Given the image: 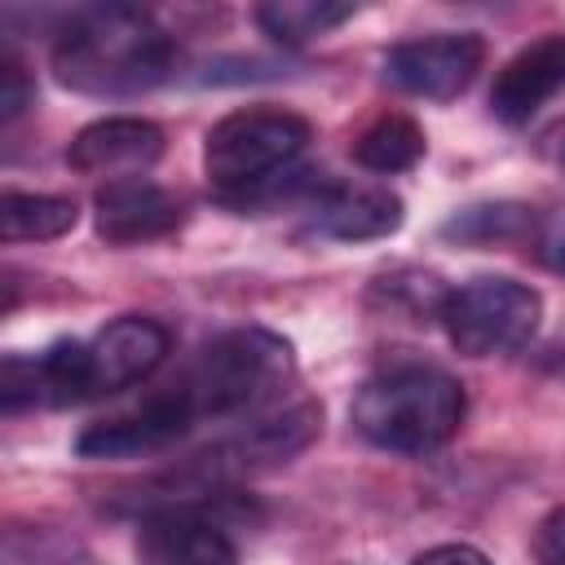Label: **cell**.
I'll list each match as a JSON object with an SVG mask.
<instances>
[{
  "label": "cell",
  "instance_id": "cell-22",
  "mask_svg": "<svg viewBox=\"0 0 565 565\" xmlns=\"http://www.w3.org/2000/svg\"><path fill=\"white\" fill-rule=\"evenodd\" d=\"M552 362L565 371V340H561V344H552Z\"/></svg>",
  "mask_w": 565,
  "mask_h": 565
},
{
  "label": "cell",
  "instance_id": "cell-15",
  "mask_svg": "<svg viewBox=\"0 0 565 565\" xmlns=\"http://www.w3.org/2000/svg\"><path fill=\"white\" fill-rule=\"evenodd\" d=\"M75 199L62 194H18L9 190L0 199V234L4 243H26V238H57L75 230Z\"/></svg>",
  "mask_w": 565,
  "mask_h": 565
},
{
  "label": "cell",
  "instance_id": "cell-16",
  "mask_svg": "<svg viewBox=\"0 0 565 565\" xmlns=\"http://www.w3.org/2000/svg\"><path fill=\"white\" fill-rule=\"evenodd\" d=\"M349 18H353V4H335V0H274L256 9L260 31L274 35L278 44H305Z\"/></svg>",
  "mask_w": 565,
  "mask_h": 565
},
{
  "label": "cell",
  "instance_id": "cell-21",
  "mask_svg": "<svg viewBox=\"0 0 565 565\" xmlns=\"http://www.w3.org/2000/svg\"><path fill=\"white\" fill-rule=\"evenodd\" d=\"M411 565H490V556L477 552V547H468V543H441V547L419 552Z\"/></svg>",
  "mask_w": 565,
  "mask_h": 565
},
{
  "label": "cell",
  "instance_id": "cell-14",
  "mask_svg": "<svg viewBox=\"0 0 565 565\" xmlns=\"http://www.w3.org/2000/svg\"><path fill=\"white\" fill-rule=\"evenodd\" d=\"M424 128L406 115H380L358 141H353V159L366 172H406L424 159Z\"/></svg>",
  "mask_w": 565,
  "mask_h": 565
},
{
  "label": "cell",
  "instance_id": "cell-11",
  "mask_svg": "<svg viewBox=\"0 0 565 565\" xmlns=\"http://www.w3.org/2000/svg\"><path fill=\"white\" fill-rule=\"evenodd\" d=\"M556 93H565V35H543L499 71L490 110L503 124H530Z\"/></svg>",
  "mask_w": 565,
  "mask_h": 565
},
{
  "label": "cell",
  "instance_id": "cell-10",
  "mask_svg": "<svg viewBox=\"0 0 565 565\" xmlns=\"http://www.w3.org/2000/svg\"><path fill=\"white\" fill-rule=\"evenodd\" d=\"M141 565H238L234 539L194 508H159L137 530Z\"/></svg>",
  "mask_w": 565,
  "mask_h": 565
},
{
  "label": "cell",
  "instance_id": "cell-6",
  "mask_svg": "<svg viewBox=\"0 0 565 565\" xmlns=\"http://www.w3.org/2000/svg\"><path fill=\"white\" fill-rule=\"evenodd\" d=\"M481 57H486V44L472 31H437V35L393 44L384 57V75L411 97L450 102L472 84V75L481 71Z\"/></svg>",
  "mask_w": 565,
  "mask_h": 565
},
{
  "label": "cell",
  "instance_id": "cell-5",
  "mask_svg": "<svg viewBox=\"0 0 565 565\" xmlns=\"http://www.w3.org/2000/svg\"><path fill=\"white\" fill-rule=\"evenodd\" d=\"M539 318H543L539 291L516 278H494V274L463 282L441 305L446 335L468 358L516 353L539 331Z\"/></svg>",
  "mask_w": 565,
  "mask_h": 565
},
{
  "label": "cell",
  "instance_id": "cell-13",
  "mask_svg": "<svg viewBox=\"0 0 565 565\" xmlns=\"http://www.w3.org/2000/svg\"><path fill=\"white\" fill-rule=\"evenodd\" d=\"M309 221L327 238L362 243V238H384L402 225V199L375 185H322L309 203Z\"/></svg>",
  "mask_w": 565,
  "mask_h": 565
},
{
  "label": "cell",
  "instance_id": "cell-1",
  "mask_svg": "<svg viewBox=\"0 0 565 565\" xmlns=\"http://www.w3.org/2000/svg\"><path fill=\"white\" fill-rule=\"evenodd\" d=\"M168 31L132 4H93L71 13L53 44V71L62 84L93 97H132L168 79L172 71Z\"/></svg>",
  "mask_w": 565,
  "mask_h": 565
},
{
  "label": "cell",
  "instance_id": "cell-9",
  "mask_svg": "<svg viewBox=\"0 0 565 565\" xmlns=\"http://www.w3.org/2000/svg\"><path fill=\"white\" fill-rule=\"evenodd\" d=\"M159 154H163V132H159V124L137 119V115H110V119L88 124V128L71 141L66 163H71L75 172H84V177L128 181V177L146 172Z\"/></svg>",
  "mask_w": 565,
  "mask_h": 565
},
{
  "label": "cell",
  "instance_id": "cell-12",
  "mask_svg": "<svg viewBox=\"0 0 565 565\" xmlns=\"http://www.w3.org/2000/svg\"><path fill=\"white\" fill-rule=\"evenodd\" d=\"M97 207V234L106 243H146V238H163L181 225V203L177 194H168L154 181L128 177V181H106L93 199Z\"/></svg>",
  "mask_w": 565,
  "mask_h": 565
},
{
  "label": "cell",
  "instance_id": "cell-18",
  "mask_svg": "<svg viewBox=\"0 0 565 565\" xmlns=\"http://www.w3.org/2000/svg\"><path fill=\"white\" fill-rule=\"evenodd\" d=\"M534 256L552 269V274H561L565 278V212H552V216H543L539 225H534Z\"/></svg>",
  "mask_w": 565,
  "mask_h": 565
},
{
  "label": "cell",
  "instance_id": "cell-20",
  "mask_svg": "<svg viewBox=\"0 0 565 565\" xmlns=\"http://www.w3.org/2000/svg\"><path fill=\"white\" fill-rule=\"evenodd\" d=\"M31 79H26V71L18 66V62H4L0 66V119L9 124V119H18L26 106H31Z\"/></svg>",
  "mask_w": 565,
  "mask_h": 565
},
{
  "label": "cell",
  "instance_id": "cell-19",
  "mask_svg": "<svg viewBox=\"0 0 565 565\" xmlns=\"http://www.w3.org/2000/svg\"><path fill=\"white\" fill-rule=\"evenodd\" d=\"M534 561L539 565H565V503L552 508L534 530Z\"/></svg>",
  "mask_w": 565,
  "mask_h": 565
},
{
  "label": "cell",
  "instance_id": "cell-3",
  "mask_svg": "<svg viewBox=\"0 0 565 565\" xmlns=\"http://www.w3.org/2000/svg\"><path fill=\"white\" fill-rule=\"evenodd\" d=\"M287 380H291V344L274 331L247 327L212 340L177 380V388L190 402L194 419L203 415L221 419L269 402Z\"/></svg>",
  "mask_w": 565,
  "mask_h": 565
},
{
  "label": "cell",
  "instance_id": "cell-8",
  "mask_svg": "<svg viewBox=\"0 0 565 565\" xmlns=\"http://www.w3.org/2000/svg\"><path fill=\"white\" fill-rule=\"evenodd\" d=\"M168 358V331L154 318L124 313L106 322L88 344H84V366H88V397H106L119 388H132L146 380L159 362Z\"/></svg>",
  "mask_w": 565,
  "mask_h": 565
},
{
  "label": "cell",
  "instance_id": "cell-17",
  "mask_svg": "<svg viewBox=\"0 0 565 565\" xmlns=\"http://www.w3.org/2000/svg\"><path fill=\"white\" fill-rule=\"evenodd\" d=\"M534 212L521 207V203H481V207H463L455 212L441 234L446 238H459V243H472V247H490V243H512L521 234H534Z\"/></svg>",
  "mask_w": 565,
  "mask_h": 565
},
{
  "label": "cell",
  "instance_id": "cell-4",
  "mask_svg": "<svg viewBox=\"0 0 565 565\" xmlns=\"http://www.w3.org/2000/svg\"><path fill=\"white\" fill-rule=\"evenodd\" d=\"M305 146H309V119H300L296 110L252 106L212 124L203 141V168L221 199H238L260 181L287 172Z\"/></svg>",
  "mask_w": 565,
  "mask_h": 565
},
{
  "label": "cell",
  "instance_id": "cell-2",
  "mask_svg": "<svg viewBox=\"0 0 565 565\" xmlns=\"http://www.w3.org/2000/svg\"><path fill=\"white\" fill-rule=\"evenodd\" d=\"M463 411L468 402L455 375L424 362H397L362 380L349 415L371 446L397 455H424L459 433Z\"/></svg>",
  "mask_w": 565,
  "mask_h": 565
},
{
  "label": "cell",
  "instance_id": "cell-7",
  "mask_svg": "<svg viewBox=\"0 0 565 565\" xmlns=\"http://www.w3.org/2000/svg\"><path fill=\"white\" fill-rule=\"evenodd\" d=\"M194 419L190 402L181 397L177 384L150 393L146 402H137L132 411H119L110 419H97L79 433L75 450L84 459H128V455H146V450H159L168 441H177Z\"/></svg>",
  "mask_w": 565,
  "mask_h": 565
},
{
  "label": "cell",
  "instance_id": "cell-23",
  "mask_svg": "<svg viewBox=\"0 0 565 565\" xmlns=\"http://www.w3.org/2000/svg\"><path fill=\"white\" fill-rule=\"evenodd\" d=\"M561 163H565V150H561Z\"/></svg>",
  "mask_w": 565,
  "mask_h": 565
}]
</instances>
